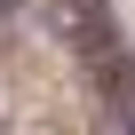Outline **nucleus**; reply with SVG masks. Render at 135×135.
Wrapping results in <instances>:
<instances>
[{"instance_id":"f03ea898","label":"nucleus","mask_w":135,"mask_h":135,"mask_svg":"<svg viewBox=\"0 0 135 135\" xmlns=\"http://www.w3.org/2000/svg\"><path fill=\"white\" fill-rule=\"evenodd\" d=\"M95 135H135V119H119V111H103V127Z\"/></svg>"},{"instance_id":"7ed1b4c3","label":"nucleus","mask_w":135,"mask_h":135,"mask_svg":"<svg viewBox=\"0 0 135 135\" xmlns=\"http://www.w3.org/2000/svg\"><path fill=\"white\" fill-rule=\"evenodd\" d=\"M0 8H8V0H0Z\"/></svg>"},{"instance_id":"f257e3e1","label":"nucleus","mask_w":135,"mask_h":135,"mask_svg":"<svg viewBox=\"0 0 135 135\" xmlns=\"http://www.w3.org/2000/svg\"><path fill=\"white\" fill-rule=\"evenodd\" d=\"M64 32H72V48H80V72L95 80L103 111L135 119V64H127V40H119L111 8H103V0H64Z\"/></svg>"}]
</instances>
